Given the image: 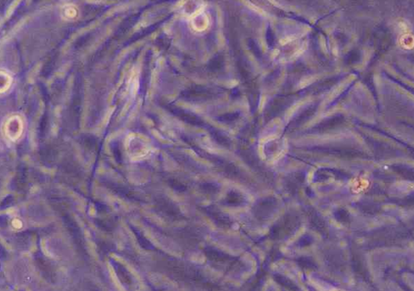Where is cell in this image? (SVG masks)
<instances>
[{
  "instance_id": "obj_1",
  "label": "cell",
  "mask_w": 414,
  "mask_h": 291,
  "mask_svg": "<svg viewBox=\"0 0 414 291\" xmlns=\"http://www.w3.org/2000/svg\"><path fill=\"white\" fill-rule=\"evenodd\" d=\"M367 186H368V182L363 180V179H359V180L357 181V182L354 183L353 188H354L355 191H357V193H360L361 192V191H364V190L367 188Z\"/></svg>"
},
{
  "instance_id": "obj_2",
  "label": "cell",
  "mask_w": 414,
  "mask_h": 291,
  "mask_svg": "<svg viewBox=\"0 0 414 291\" xmlns=\"http://www.w3.org/2000/svg\"><path fill=\"white\" fill-rule=\"evenodd\" d=\"M336 291H342V290H336Z\"/></svg>"
}]
</instances>
